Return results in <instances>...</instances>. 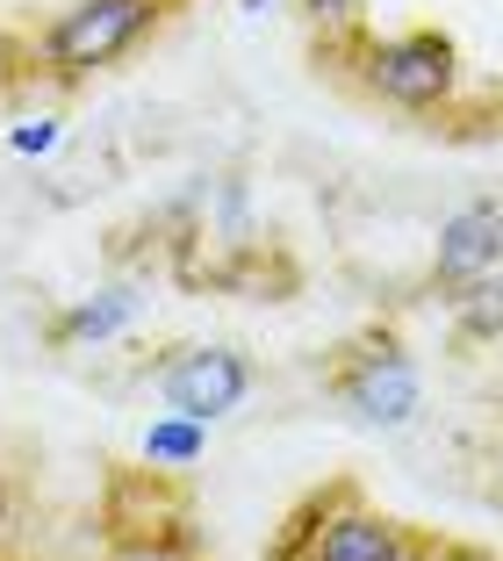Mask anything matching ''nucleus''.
Listing matches in <instances>:
<instances>
[{
  "instance_id": "f257e3e1",
  "label": "nucleus",
  "mask_w": 503,
  "mask_h": 561,
  "mask_svg": "<svg viewBox=\"0 0 503 561\" xmlns=\"http://www.w3.org/2000/svg\"><path fill=\"white\" fill-rule=\"evenodd\" d=\"M410 554H418V526L389 518L353 476L309 490L266 547V561H410Z\"/></svg>"
},
{
  "instance_id": "f03ea898",
  "label": "nucleus",
  "mask_w": 503,
  "mask_h": 561,
  "mask_svg": "<svg viewBox=\"0 0 503 561\" xmlns=\"http://www.w3.org/2000/svg\"><path fill=\"white\" fill-rule=\"evenodd\" d=\"M173 8L180 0H72V8H58V15L36 30L30 80L72 94V87H87L94 72H108L115 58H130Z\"/></svg>"
},
{
  "instance_id": "7ed1b4c3",
  "label": "nucleus",
  "mask_w": 503,
  "mask_h": 561,
  "mask_svg": "<svg viewBox=\"0 0 503 561\" xmlns=\"http://www.w3.org/2000/svg\"><path fill=\"white\" fill-rule=\"evenodd\" d=\"M324 397L367 432H403L424 411V375L396 331H359L324 360Z\"/></svg>"
},
{
  "instance_id": "20e7f679",
  "label": "nucleus",
  "mask_w": 503,
  "mask_h": 561,
  "mask_svg": "<svg viewBox=\"0 0 503 561\" xmlns=\"http://www.w3.org/2000/svg\"><path fill=\"white\" fill-rule=\"evenodd\" d=\"M359 87L381 108L403 116H438L460 94V50L446 30H396V36H359Z\"/></svg>"
},
{
  "instance_id": "39448f33",
  "label": "nucleus",
  "mask_w": 503,
  "mask_h": 561,
  "mask_svg": "<svg viewBox=\"0 0 503 561\" xmlns=\"http://www.w3.org/2000/svg\"><path fill=\"white\" fill-rule=\"evenodd\" d=\"M159 397L173 417H195V425H224L230 411H244V397L260 389V367L244 346H173L159 367Z\"/></svg>"
},
{
  "instance_id": "423d86ee",
  "label": "nucleus",
  "mask_w": 503,
  "mask_h": 561,
  "mask_svg": "<svg viewBox=\"0 0 503 561\" xmlns=\"http://www.w3.org/2000/svg\"><path fill=\"white\" fill-rule=\"evenodd\" d=\"M503 266V209L496 202H468L438 224V245H432V288L438 296H454L468 280L496 274Z\"/></svg>"
},
{
  "instance_id": "0eeeda50",
  "label": "nucleus",
  "mask_w": 503,
  "mask_h": 561,
  "mask_svg": "<svg viewBox=\"0 0 503 561\" xmlns=\"http://www.w3.org/2000/svg\"><path fill=\"white\" fill-rule=\"evenodd\" d=\"M101 561H202L187 512L173 518H130L123 504H108V554Z\"/></svg>"
},
{
  "instance_id": "6e6552de",
  "label": "nucleus",
  "mask_w": 503,
  "mask_h": 561,
  "mask_svg": "<svg viewBox=\"0 0 503 561\" xmlns=\"http://www.w3.org/2000/svg\"><path fill=\"white\" fill-rule=\"evenodd\" d=\"M446 317H454V331L468 346H496L503 339V266L482 274V280H468V288H454V296H446Z\"/></svg>"
},
{
  "instance_id": "1a4fd4ad",
  "label": "nucleus",
  "mask_w": 503,
  "mask_h": 561,
  "mask_svg": "<svg viewBox=\"0 0 503 561\" xmlns=\"http://www.w3.org/2000/svg\"><path fill=\"white\" fill-rule=\"evenodd\" d=\"M123 324H130V296H87L50 324V346H101V339H115Z\"/></svg>"
},
{
  "instance_id": "9d476101",
  "label": "nucleus",
  "mask_w": 503,
  "mask_h": 561,
  "mask_svg": "<svg viewBox=\"0 0 503 561\" xmlns=\"http://www.w3.org/2000/svg\"><path fill=\"white\" fill-rule=\"evenodd\" d=\"M202 454H209V425H195V417L165 411L159 425L145 432V468H159V476H165V468H195Z\"/></svg>"
},
{
  "instance_id": "9b49d317",
  "label": "nucleus",
  "mask_w": 503,
  "mask_h": 561,
  "mask_svg": "<svg viewBox=\"0 0 503 561\" xmlns=\"http://www.w3.org/2000/svg\"><path fill=\"white\" fill-rule=\"evenodd\" d=\"M295 8H302V22L324 36V44H339V36H359V8H367V0H295Z\"/></svg>"
},
{
  "instance_id": "f8f14e48",
  "label": "nucleus",
  "mask_w": 503,
  "mask_h": 561,
  "mask_svg": "<svg viewBox=\"0 0 503 561\" xmlns=\"http://www.w3.org/2000/svg\"><path fill=\"white\" fill-rule=\"evenodd\" d=\"M410 561H503L496 547H482V540H446V533H418V554Z\"/></svg>"
},
{
  "instance_id": "ddd939ff",
  "label": "nucleus",
  "mask_w": 503,
  "mask_h": 561,
  "mask_svg": "<svg viewBox=\"0 0 503 561\" xmlns=\"http://www.w3.org/2000/svg\"><path fill=\"white\" fill-rule=\"evenodd\" d=\"M22 72H30V44H22L15 30H0V94H8Z\"/></svg>"
},
{
  "instance_id": "4468645a",
  "label": "nucleus",
  "mask_w": 503,
  "mask_h": 561,
  "mask_svg": "<svg viewBox=\"0 0 503 561\" xmlns=\"http://www.w3.org/2000/svg\"><path fill=\"white\" fill-rule=\"evenodd\" d=\"M8 145H15V151H50V145H58V123H22Z\"/></svg>"
},
{
  "instance_id": "2eb2a0df",
  "label": "nucleus",
  "mask_w": 503,
  "mask_h": 561,
  "mask_svg": "<svg viewBox=\"0 0 503 561\" xmlns=\"http://www.w3.org/2000/svg\"><path fill=\"white\" fill-rule=\"evenodd\" d=\"M0 533H8V482H0Z\"/></svg>"
}]
</instances>
